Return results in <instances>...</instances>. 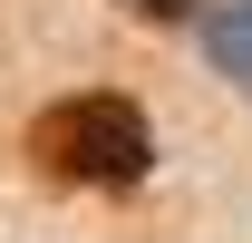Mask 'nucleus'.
<instances>
[{"instance_id":"f257e3e1","label":"nucleus","mask_w":252,"mask_h":243,"mask_svg":"<svg viewBox=\"0 0 252 243\" xmlns=\"http://www.w3.org/2000/svg\"><path fill=\"white\" fill-rule=\"evenodd\" d=\"M30 165L59 185H88V195H126V185H146L156 165V126L146 107L117 88H78L59 107H39L30 117Z\"/></svg>"},{"instance_id":"f03ea898","label":"nucleus","mask_w":252,"mask_h":243,"mask_svg":"<svg viewBox=\"0 0 252 243\" xmlns=\"http://www.w3.org/2000/svg\"><path fill=\"white\" fill-rule=\"evenodd\" d=\"M204 59H214V78H233L252 97V0H214L204 10Z\"/></svg>"},{"instance_id":"7ed1b4c3","label":"nucleus","mask_w":252,"mask_h":243,"mask_svg":"<svg viewBox=\"0 0 252 243\" xmlns=\"http://www.w3.org/2000/svg\"><path fill=\"white\" fill-rule=\"evenodd\" d=\"M117 10H136V20H156V30H175V20H194V0H117Z\"/></svg>"}]
</instances>
